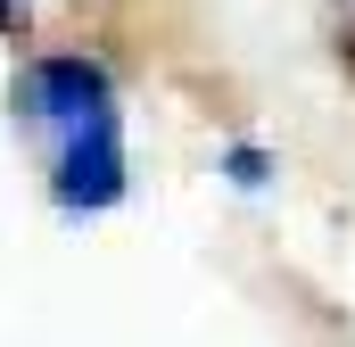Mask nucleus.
<instances>
[{"mask_svg":"<svg viewBox=\"0 0 355 347\" xmlns=\"http://www.w3.org/2000/svg\"><path fill=\"white\" fill-rule=\"evenodd\" d=\"M33 17H42V0H0V42H25Z\"/></svg>","mask_w":355,"mask_h":347,"instance_id":"2","label":"nucleus"},{"mask_svg":"<svg viewBox=\"0 0 355 347\" xmlns=\"http://www.w3.org/2000/svg\"><path fill=\"white\" fill-rule=\"evenodd\" d=\"M8 116L33 133L42 182L58 215H107L132 190V141H124V83L99 50H25Z\"/></svg>","mask_w":355,"mask_h":347,"instance_id":"1","label":"nucleus"},{"mask_svg":"<svg viewBox=\"0 0 355 347\" xmlns=\"http://www.w3.org/2000/svg\"><path fill=\"white\" fill-rule=\"evenodd\" d=\"M232 182L257 190V182H265V149H232Z\"/></svg>","mask_w":355,"mask_h":347,"instance_id":"3","label":"nucleus"}]
</instances>
